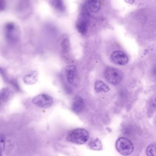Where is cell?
I'll return each instance as SVG.
<instances>
[{
  "label": "cell",
  "mask_w": 156,
  "mask_h": 156,
  "mask_svg": "<svg viewBox=\"0 0 156 156\" xmlns=\"http://www.w3.org/2000/svg\"><path fill=\"white\" fill-rule=\"evenodd\" d=\"M32 9L30 0H19L16 10L19 17L21 18H26L31 14Z\"/></svg>",
  "instance_id": "8992f818"
},
{
  "label": "cell",
  "mask_w": 156,
  "mask_h": 156,
  "mask_svg": "<svg viewBox=\"0 0 156 156\" xmlns=\"http://www.w3.org/2000/svg\"><path fill=\"white\" fill-rule=\"evenodd\" d=\"M49 4L56 11L64 12L66 10L63 0H47Z\"/></svg>",
  "instance_id": "7c38bea8"
},
{
  "label": "cell",
  "mask_w": 156,
  "mask_h": 156,
  "mask_svg": "<svg viewBox=\"0 0 156 156\" xmlns=\"http://www.w3.org/2000/svg\"><path fill=\"white\" fill-rule=\"evenodd\" d=\"M38 76V75L37 71H31L24 77L23 80L26 84H33L37 81Z\"/></svg>",
  "instance_id": "4fadbf2b"
},
{
  "label": "cell",
  "mask_w": 156,
  "mask_h": 156,
  "mask_svg": "<svg viewBox=\"0 0 156 156\" xmlns=\"http://www.w3.org/2000/svg\"><path fill=\"white\" fill-rule=\"evenodd\" d=\"M94 89L97 93L107 92L110 90V87L102 81L98 80L94 83Z\"/></svg>",
  "instance_id": "e0dca14e"
},
{
  "label": "cell",
  "mask_w": 156,
  "mask_h": 156,
  "mask_svg": "<svg viewBox=\"0 0 156 156\" xmlns=\"http://www.w3.org/2000/svg\"><path fill=\"white\" fill-rule=\"evenodd\" d=\"M4 35L6 41L11 44H15L20 40V30L18 27L13 22H9L5 24Z\"/></svg>",
  "instance_id": "6da1fadb"
},
{
  "label": "cell",
  "mask_w": 156,
  "mask_h": 156,
  "mask_svg": "<svg viewBox=\"0 0 156 156\" xmlns=\"http://www.w3.org/2000/svg\"><path fill=\"white\" fill-rule=\"evenodd\" d=\"M61 45L62 50L64 53H67L69 51L70 48V43L67 37L63 39Z\"/></svg>",
  "instance_id": "d6986e66"
},
{
  "label": "cell",
  "mask_w": 156,
  "mask_h": 156,
  "mask_svg": "<svg viewBox=\"0 0 156 156\" xmlns=\"http://www.w3.org/2000/svg\"><path fill=\"white\" fill-rule=\"evenodd\" d=\"M88 6L89 10L92 12H97L100 9V0H88Z\"/></svg>",
  "instance_id": "9a60e30c"
},
{
  "label": "cell",
  "mask_w": 156,
  "mask_h": 156,
  "mask_svg": "<svg viewBox=\"0 0 156 156\" xmlns=\"http://www.w3.org/2000/svg\"><path fill=\"white\" fill-rule=\"evenodd\" d=\"M104 76L110 83L114 85H117L120 83L122 78V75L120 70L111 67L106 69Z\"/></svg>",
  "instance_id": "52a82bcc"
},
{
  "label": "cell",
  "mask_w": 156,
  "mask_h": 156,
  "mask_svg": "<svg viewBox=\"0 0 156 156\" xmlns=\"http://www.w3.org/2000/svg\"><path fill=\"white\" fill-rule=\"evenodd\" d=\"M5 139L3 136L0 135V150L3 151L4 149Z\"/></svg>",
  "instance_id": "ffe728a7"
},
{
  "label": "cell",
  "mask_w": 156,
  "mask_h": 156,
  "mask_svg": "<svg viewBox=\"0 0 156 156\" xmlns=\"http://www.w3.org/2000/svg\"><path fill=\"white\" fill-rule=\"evenodd\" d=\"M76 69V67L73 66H69L66 67L65 69L66 76L67 80L69 83H72L74 82Z\"/></svg>",
  "instance_id": "2e32d148"
},
{
  "label": "cell",
  "mask_w": 156,
  "mask_h": 156,
  "mask_svg": "<svg viewBox=\"0 0 156 156\" xmlns=\"http://www.w3.org/2000/svg\"><path fill=\"white\" fill-rule=\"evenodd\" d=\"M111 60L114 63L120 66H124L128 63L129 58L122 51H115L112 53Z\"/></svg>",
  "instance_id": "ba28073f"
},
{
  "label": "cell",
  "mask_w": 156,
  "mask_h": 156,
  "mask_svg": "<svg viewBox=\"0 0 156 156\" xmlns=\"http://www.w3.org/2000/svg\"><path fill=\"white\" fill-rule=\"evenodd\" d=\"M5 8V0H0V11H3Z\"/></svg>",
  "instance_id": "44dd1931"
},
{
  "label": "cell",
  "mask_w": 156,
  "mask_h": 156,
  "mask_svg": "<svg viewBox=\"0 0 156 156\" xmlns=\"http://www.w3.org/2000/svg\"><path fill=\"white\" fill-rule=\"evenodd\" d=\"M89 146L90 149L95 151H100L103 149L101 140L98 138H93L89 143Z\"/></svg>",
  "instance_id": "5bb4252c"
},
{
  "label": "cell",
  "mask_w": 156,
  "mask_h": 156,
  "mask_svg": "<svg viewBox=\"0 0 156 156\" xmlns=\"http://www.w3.org/2000/svg\"><path fill=\"white\" fill-rule=\"evenodd\" d=\"M125 2L127 3L130 4H133L135 2V0H124Z\"/></svg>",
  "instance_id": "7402d4cb"
},
{
  "label": "cell",
  "mask_w": 156,
  "mask_h": 156,
  "mask_svg": "<svg viewBox=\"0 0 156 156\" xmlns=\"http://www.w3.org/2000/svg\"><path fill=\"white\" fill-rule=\"evenodd\" d=\"M146 154L147 156H156L155 144H151L147 147L146 149Z\"/></svg>",
  "instance_id": "ac0fdd59"
},
{
  "label": "cell",
  "mask_w": 156,
  "mask_h": 156,
  "mask_svg": "<svg viewBox=\"0 0 156 156\" xmlns=\"http://www.w3.org/2000/svg\"><path fill=\"white\" fill-rule=\"evenodd\" d=\"M89 139V133L82 128H78L71 132L67 137L68 142L76 144H83Z\"/></svg>",
  "instance_id": "7a4b0ae2"
},
{
  "label": "cell",
  "mask_w": 156,
  "mask_h": 156,
  "mask_svg": "<svg viewBox=\"0 0 156 156\" xmlns=\"http://www.w3.org/2000/svg\"><path fill=\"white\" fill-rule=\"evenodd\" d=\"M0 75L5 82L11 84L17 90H20L19 85L18 84L17 81L15 79H12V78L8 76L7 72L5 69L0 67Z\"/></svg>",
  "instance_id": "9c48e42d"
},
{
  "label": "cell",
  "mask_w": 156,
  "mask_h": 156,
  "mask_svg": "<svg viewBox=\"0 0 156 156\" xmlns=\"http://www.w3.org/2000/svg\"><path fill=\"white\" fill-rule=\"evenodd\" d=\"M0 156H1V150H0Z\"/></svg>",
  "instance_id": "603a6c76"
},
{
  "label": "cell",
  "mask_w": 156,
  "mask_h": 156,
  "mask_svg": "<svg viewBox=\"0 0 156 156\" xmlns=\"http://www.w3.org/2000/svg\"><path fill=\"white\" fill-rule=\"evenodd\" d=\"M85 106L83 99L80 96H77L74 99L71 105V109L75 113H80L82 112Z\"/></svg>",
  "instance_id": "30bf717a"
},
{
  "label": "cell",
  "mask_w": 156,
  "mask_h": 156,
  "mask_svg": "<svg viewBox=\"0 0 156 156\" xmlns=\"http://www.w3.org/2000/svg\"><path fill=\"white\" fill-rule=\"evenodd\" d=\"M89 22V13L86 6H83L76 22V28L79 33L82 35L86 34L88 31Z\"/></svg>",
  "instance_id": "3957f363"
},
{
  "label": "cell",
  "mask_w": 156,
  "mask_h": 156,
  "mask_svg": "<svg viewBox=\"0 0 156 156\" xmlns=\"http://www.w3.org/2000/svg\"><path fill=\"white\" fill-rule=\"evenodd\" d=\"M115 146L118 152L122 155H129L134 150L133 144L126 137H122L118 138L116 141Z\"/></svg>",
  "instance_id": "277c9868"
},
{
  "label": "cell",
  "mask_w": 156,
  "mask_h": 156,
  "mask_svg": "<svg viewBox=\"0 0 156 156\" xmlns=\"http://www.w3.org/2000/svg\"><path fill=\"white\" fill-rule=\"evenodd\" d=\"M13 95V92L8 88H4L0 90V102L6 103Z\"/></svg>",
  "instance_id": "8fae6325"
},
{
  "label": "cell",
  "mask_w": 156,
  "mask_h": 156,
  "mask_svg": "<svg viewBox=\"0 0 156 156\" xmlns=\"http://www.w3.org/2000/svg\"><path fill=\"white\" fill-rule=\"evenodd\" d=\"M32 103L37 107L40 108H48L51 107L54 100L50 95L46 94H40L32 99Z\"/></svg>",
  "instance_id": "5b68a950"
}]
</instances>
